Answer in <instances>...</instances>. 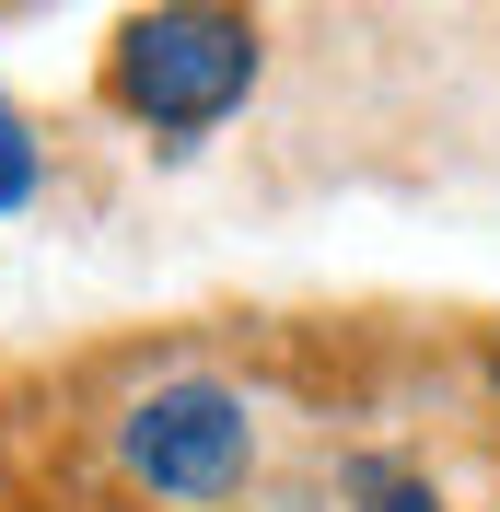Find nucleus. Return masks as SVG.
<instances>
[{
	"label": "nucleus",
	"instance_id": "obj_2",
	"mask_svg": "<svg viewBox=\"0 0 500 512\" xmlns=\"http://www.w3.org/2000/svg\"><path fill=\"white\" fill-rule=\"evenodd\" d=\"M117 466L140 489H163V501H233L256 466V419L221 373H175L117 419Z\"/></svg>",
	"mask_w": 500,
	"mask_h": 512
},
{
	"label": "nucleus",
	"instance_id": "obj_3",
	"mask_svg": "<svg viewBox=\"0 0 500 512\" xmlns=\"http://www.w3.org/2000/svg\"><path fill=\"white\" fill-rule=\"evenodd\" d=\"M349 501L361 512H442V489L407 478V466H384V454H361V466H349Z\"/></svg>",
	"mask_w": 500,
	"mask_h": 512
},
{
	"label": "nucleus",
	"instance_id": "obj_4",
	"mask_svg": "<svg viewBox=\"0 0 500 512\" xmlns=\"http://www.w3.org/2000/svg\"><path fill=\"white\" fill-rule=\"evenodd\" d=\"M24 198H35V128L0 117V210H24Z\"/></svg>",
	"mask_w": 500,
	"mask_h": 512
},
{
	"label": "nucleus",
	"instance_id": "obj_1",
	"mask_svg": "<svg viewBox=\"0 0 500 512\" xmlns=\"http://www.w3.org/2000/svg\"><path fill=\"white\" fill-rule=\"evenodd\" d=\"M256 94V24L245 12H210V0H163L117 35V105L152 140H210L233 105Z\"/></svg>",
	"mask_w": 500,
	"mask_h": 512
},
{
	"label": "nucleus",
	"instance_id": "obj_5",
	"mask_svg": "<svg viewBox=\"0 0 500 512\" xmlns=\"http://www.w3.org/2000/svg\"><path fill=\"white\" fill-rule=\"evenodd\" d=\"M489 373H500V361H489Z\"/></svg>",
	"mask_w": 500,
	"mask_h": 512
}]
</instances>
